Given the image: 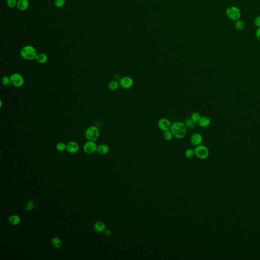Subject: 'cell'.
<instances>
[{
  "label": "cell",
  "mask_w": 260,
  "mask_h": 260,
  "mask_svg": "<svg viewBox=\"0 0 260 260\" xmlns=\"http://www.w3.org/2000/svg\"><path fill=\"white\" fill-rule=\"evenodd\" d=\"M187 127L184 122H176L172 124L170 131L173 134L174 137L181 139L186 136Z\"/></svg>",
  "instance_id": "1"
},
{
  "label": "cell",
  "mask_w": 260,
  "mask_h": 260,
  "mask_svg": "<svg viewBox=\"0 0 260 260\" xmlns=\"http://www.w3.org/2000/svg\"><path fill=\"white\" fill-rule=\"evenodd\" d=\"M38 53L34 47L27 45L23 47L20 51L21 57L25 60H35Z\"/></svg>",
  "instance_id": "2"
},
{
  "label": "cell",
  "mask_w": 260,
  "mask_h": 260,
  "mask_svg": "<svg viewBox=\"0 0 260 260\" xmlns=\"http://www.w3.org/2000/svg\"><path fill=\"white\" fill-rule=\"evenodd\" d=\"M85 136L88 141H96L100 136L99 130L95 126L89 127L85 131Z\"/></svg>",
  "instance_id": "3"
},
{
  "label": "cell",
  "mask_w": 260,
  "mask_h": 260,
  "mask_svg": "<svg viewBox=\"0 0 260 260\" xmlns=\"http://www.w3.org/2000/svg\"><path fill=\"white\" fill-rule=\"evenodd\" d=\"M11 84L13 87L20 88L23 87L25 83V79L23 76L18 73H14L9 76Z\"/></svg>",
  "instance_id": "4"
},
{
  "label": "cell",
  "mask_w": 260,
  "mask_h": 260,
  "mask_svg": "<svg viewBox=\"0 0 260 260\" xmlns=\"http://www.w3.org/2000/svg\"><path fill=\"white\" fill-rule=\"evenodd\" d=\"M195 156L201 159H205L208 157L209 151L205 145H200L196 146L194 149Z\"/></svg>",
  "instance_id": "5"
},
{
  "label": "cell",
  "mask_w": 260,
  "mask_h": 260,
  "mask_svg": "<svg viewBox=\"0 0 260 260\" xmlns=\"http://www.w3.org/2000/svg\"><path fill=\"white\" fill-rule=\"evenodd\" d=\"M226 15L229 18L232 20H239L241 15V10L236 6H230L226 10Z\"/></svg>",
  "instance_id": "6"
},
{
  "label": "cell",
  "mask_w": 260,
  "mask_h": 260,
  "mask_svg": "<svg viewBox=\"0 0 260 260\" xmlns=\"http://www.w3.org/2000/svg\"><path fill=\"white\" fill-rule=\"evenodd\" d=\"M98 145L95 141H87L83 145V151L87 154H92L97 151Z\"/></svg>",
  "instance_id": "7"
},
{
  "label": "cell",
  "mask_w": 260,
  "mask_h": 260,
  "mask_svg": "<svg viewBox=\"0 0 260 260\" xmlns=\"http://www.w3.org/2000/svg\"><path fill=\"white\" fill-rule=\"evenodd\" d=\"M119 84L122 89H129L133 87L134 84V80L129 76H124L119 79Z\"/></svg>",
  "instance_id": "8"
},
{
  "label": "cell",
  "mask_w": 260,
  "mask_h": 260,
  "mask_svg": "<svg viewBox=\"0 0 260 260\" xmlns=\"http://www.w3.org/2000/svg\"><path fill=\"white\" fill-rule=\"evenodd\" d=\"M171 125L172 124L170 120L166 118L159 119L157 123V126L159 130L163 132L170 130Z\"/></svg>",
  "instance_id": "9"
},
{
  "label": "cell",
  "mask_w": 260,
  "mask_h": 260,
  "mask_svg": "<svg viewBox=\"0 0 260 260\" xmlns=\"http://www.w3.org/2000/svg\"><path fill=\"white\" fill-rule=\"evenodd\" d=\"M203 141V137L202 136V135L200 133H194L192 135L190 138V141L192 144L196 146L202 144Z\"/></svg>",
  "instance_id": "10"
},
{
  "label": "cell",
  "mask_w": 260,
  "mask_h": 260,
  "mask_svg": "<svg viewBox=\"0 0 260 260\" xmlns=\"http://www.w3.org/2000/svg\"><path fill=\"white\" fill-rule=\"evenodd\" d=\"M79 149V146L78 144L74 141L69 142L67 144L66 150L70 154H76Z\"/></svg>",
  "instance_id": "11"
},
{
  "label": "cell",
  "mask_w": 260,
  "mask_h": 260,
  "mask_svg": "<svg viewBox=\"0 0 260 260\" xmlns=\"http://www.w3.org/2000/svg\"><path fill=\"white\" fill-rule=\"evenodd\" d=\"M211 124L210 119L207 116H203L201 117L200 120L198 121L199 125L201 127H207L210 126Z\"/></svg>",
  "instance_id": "12"
},
{
  "label": "cell",
  "mask_w": 260,
  "mask_h": 260,
  "mask_svg": "<svg viewBox=\"0 0 260 260\" xmlns=\"http://www.w3.org/2000/svg\"><path fill=\"white\" fill-rule=\"evenodd\" d=\"M94 228L96 232L102 233L104 232L105 230H106V225L103 221H98L95 223Z\"/></svg>",
  "instance_id": "13"
},
{
  "label": "cell",
  "mask_w": 260,
  "mask_h": 260,
  "mask_svg": "<svg viewBox=\"0 0 260 260\" xmlns=\"http://www.w3.org/2000/svg\"><path fill=\"white\" fill-rule=\"evenodd\" d=\"M110 151L109 147L106 144H101L98 145L97 151L101 154H108Z\"/></svg>",
  "instance_id": "14"
},
{
  "label": "cell",
  "mask_w": 260,
  "mask_h": 260,
  "mask_svg": "<svg viewBox=\"0 0 260 260\" xmlns=\"http://www.w3.org/2000/svg\"><path fill=\"white\" fill-rule=\"evenodd\" d=\"M29 2L28 0H18L17 2L18 9L20 11L26 10L28 8Z\"/></svg>",
  "instance_id": "15"
},
{
  "label": "cell",
  "mask_w": 260,
  "mask_h": 260,
  "mask_svg": "<svg viewBox=\"0 0 260 260\" xmlns=\"http://www.w3.org/2000/svg\"><path fill=\"white\" fill-rule=\"evenodd\" d=\"M35 60L39 64H45L48 60V56L44 53H39L37 55Z\"/></svg>",
  "instance_id": "16"
},
{
  "label": "cell",
  "mask_w": 260,
  "mask_h": 260,
  "mask_svg": "<svg viewBox=\"0 0 260 260\" xmlns=\"http://www.w3.org/2000/svg\"><path fill=\"white\" fill-rule=\"evenodd\" d=\"M21 219L19 216L14 214L10 216L9 218V222L12 226H16L18 225L20 222Z\"/></svg>",
  "instance_id": "17"
},
{
  "label": "cell",
  "mask_w": 260,
  "mask_h": 260,
  "mask_svg": "<svg viewBox=\"0 0 260 260\" xmlns=\"http://www.w3.org/2000/svg\"><path fill=\"white\" fill-rule=\"evenodd\" d=\"M119 86H120L119 82H118L116 79L112 80L108 84L109 89L112 91L117 90V89H119Z\"/></svg>",
  "instance_id": "18"
},
{
  "label": "cell",
  "mask_w": 260,
  "mask_h": 260,
  "mask_svg": "<svg viewBox=\"0 0 260 260\" xmlns=\"http://www.w3.org/2000/svg\"><path fill=\"white\" fill-rule=\"evenodd\" d=\"M51 244L54 248H59L62 246V241L58 237H53L51 240Z\"/></svg>",
  "instance_id": "19"
},
{
  "label": "cell",
  "mask_w": 260,
  "mask_h": 260,
  "mask_svg": "<svg viewBox=\"0 0 260 260\" xmlns=\"http://www.w3.org/2000/svg\"><path fill=\"white\" fill-rule=\"evenodd\" d=\"M235 27L236 29L239 31L244 30L245 28V25L243 20H237L235 23Z\"/></svg>",
  "instance_id": "20"
},
{
  "label": "cell",
  "mask_w": 260,
  "mask_h": 260,
  "mask_svg": "<svg viewBox=\"0 0 260 260\" xmlns=\"http://www.w3.org/2000/svg\"><path fill=\"white\" fill-rule=\"evenodd\" d=\"M196 123V122L194 121L191 117L186 119L185 122H184L186 127L188 129H192L193 128H194Z\"/></svg>",
  "instance_id": "21"
},
{
  "label": "cell",
  "mask_w": 260,
  "mask_h": 260,
  "mask_svg": "<svg viewBox=\"0 0 260 260\" xmlns=\"http://www.w3.org/2000/svg\"><path fill=\"white\" fill-rule=\"evenodd\" d=\"M173 134L172 133L171 131H170V130H168V131L164 132L163 137L167 141H169V140H171L172 138H173Z\"/></svg>",
  "instance_id": "22"
},
{
  "label": "cell",
  "mask_w": 260,
  "mask_h": 260,
  "mask_svg": "<svg viewBox=\"0 0 260 260\" xmlns=\"http://www.w3.org/2000/svg\"><path fill=\"white\" fill-rule=\"evenodd\" d=\"M185 156L188 159H192L195 156V151L193 149H187L185 151Z\"/></svg>",
  "instance_id": "23"
},
{
  "label": "cell",
  "mask_w": 260,
  "mask_h": 260,
  "mask_svg": "<svg viewBox=\"0 0 260 260\" xmlns=\"http://www.w3.org/2000/svg\"><path fill=\"white\" fill-rule=\"evenodd\" d=\"M67 149V144L64 142H59L56 145V149L59 151H63Z\"/></svg>",
  "instance_id": "24"
},
{
  "label": "cell",
  "mask_w": 260,
  "mask_h": 260,
  "mask_svg": "<svg viewBox=\"0 0 260 260\" xmlns=\"http://www.w3.org/2000/svg\"><path fill=\"white\" fill-rule=\"evenodd\" d=\"M1 83L4 86H8L11 84L10 77L7 76H3L1 80Z\"/></svg>",
  "instance_id": "25"
},
{
  "label": "cell",
  "mask_w": 260,
  "mask_h": 260,
  "mask_svg": "<svg viewBox=\"0 0 260 260\" xmlns=\"http://www.w3.org/2000/svg\"><path fill=\"white\" fill-rule=\"evenodd\" d=\"M201 115L200 113L198 112H193L191 114V118L193 119L194 121H195V122H198L199 120H200L201 118Z\"/></svg>",
  "instance_id": "26"
},
{
  "label": "cell",
  "mask_w": 260,
  "mask_h": 260,
  "mask_svg": "<svg viewBox=\"0 0 260 260\" xmlns=\"http://www.w3.org/2000/svg\"><path fill=\"white\" fill-rule=\"evenodd\" d=\"M17 0H7V5L9 8H13L17 4Z\"/></svg>",
  "instance_id": "27"
},
{
  "label": "cell",
  "mask_w": 260,
  "mask_h": 260,
  "mask_svg": "<svg viewBox=\"0 0 260 260\" xmlns=\"http://www.w3.org/2000/svg\"><path fill=\"white\" fill-rule=\"evenodd\" d=\"M35 207V203L33 200H30L28 202L26 206V209L27 210L31 211L33 210Z\"/></svg>",
  "instance_id": "28"
},
{
  "label": "cell",
  "mask_w": 260,
  "mask_h": 260,
  "mask_svg": "<svg viewBox=\"0 0 260 260\" xmlns=\"http://www.w3.org/2000/svg\"><path fill=\"white\" fill-rule=\"evenodd\" d=\"M55 5L58 8H61L64 6L65 4V0H55Z\"/></svg>",
  "instance_id": "29"
},
{
  "label": "cell",
  "mask_w": 260,
  "mask_h": 260,
  "mask_svg": "<svg viewBox=\"0 0 260 260\" xmlns=\"http://www.w3.org/2000/svg\"><path fill=\"white\" fill-rule=\"evenodd\" d=\"M254 24L258 28H260V16H258L255 17L254 20Z\"/></svg>",
  "instance_id": "30"
},
{
  "label": "cell",
  "mask_w": 260,
  "mask_h": 260,
  "mask_svg": "<svg viewBox=\"0 0 260 260\" xmlns=\"http://www.w3.org/2000/svg\"><path fill=\"white\" fill-rule=\"evenodd\" d=\"M104 234L106 237H110L112 235V232L109 229H106L104 231Z\"/></svg>",
  "instance_id": "31"
},
{
  "label": "cell",
  "mask_w": 260,
  "mask_h": 260,
  "mask_svg": "<svg viewBox=\"0 0 260 260\" xmlns=\"http://www.w3.org/2000/svg\"><path fill=\"white\" fill-rule=\"evenodd\" d=\"M256 35L258 41L260 42V28H259L256 32Z\"/></svg>",
  "instance_id": "32"
},
{
  "label": "cell",
  "mask_w": 260,
  "mask_h": 260,
  "mask_svg": "<svg viewBox=\"0 0 260 260\" xmlns=\"http://www.w3.org/2000/svg\"><path fill=\"white\" fill-rule=\"evenodd\" d=\"M0 102H1V103H0V107H2V104H3L2 100H1V101H0Z\"/></svg>",
  "instance_id": "33"
}]
</instances>
